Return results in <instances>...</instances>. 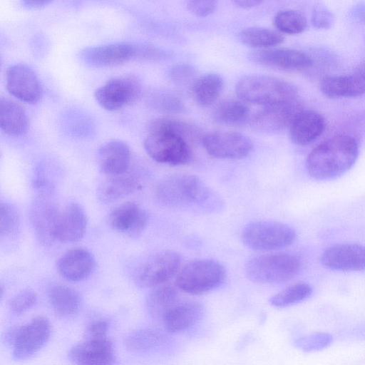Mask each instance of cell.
<instances>
[{
  "instance_id": "1",
  "label": "cell",
  "mask_w": 365,
  "mask_h": 365,
  "mask_svg": "<svg viewBox=\"0 0 365 365\" xmlns=\"http://www.w3.org/2000/svg\"><path fill=\"white\" fill-rule=\"evenodd\" d=\"M157 199L173 208L214 210L220 201L214 192L197 176L175 174L162 180L156 187Z\"/></svg>"
},
{
  "instance_id": "2",
  "label": "cell",
  "mask_w": 365,
  "mask_h": 365,
  "mask_svg": "<svg viewBox=\"0 0 365 365\" xmlns=\"http://www.w3.org/2000/svg\"><path fill=\"white\" fill-rule=\"evenodd\" d=\"M359 155V145L351 136L338 135L324 140L309 154L306 168L319 180L336 178L347 172Z\"/></svg>"
},
{
  "instance_id": "3",
  "label": "cell",
  "mask_w": 365,
  "mask_h": 365,
  "mask_svg": "<svg viewBox=\"0 0 365 365\" xmlns=\"http://www.w3.org/2000/svg\"><path fill=\"white\" fill-rule=\"evenodd\" d=\"M171 55L170 51L153 45L120 42L85 48L80 51L79 58L89 66L106 68L133 61H158Z\"/></svg>"
},
{
  "instance_id": "4",
  "label": "cell",
  "mask_w": 365,
  "mask_h": 365,
  "mask_svg": "<svg viewBox=\"0 0 365 365\" xmlns=\"http://www.w3.org/2000/svg\"><path fill=\"white\" fill-rule=\"evenodd\" d=\"M235 90L242 101L262 106L298 98L294 85L268 75L245 76L239 80Z\"/></svg>"
},
{
  "instance_id": "5",
  "label": "cell",
  "mask_w": 365,
  "mask_h": 365,
  "mask_svg": "<svg viewBox=\"0 0 365 365\" xmlns=\"http://www.w3.org/2000/svg\"><path fill=\"white\" fill-rule=\"evenodd\" d=\"M144 148L153 160L163 164L185 165L192 158L190 143L163 126L157 119L150 125Z\"/></svg>"
},
{
  "instance_id": "6",
  "label": "cell",
  "mask_w": 365,
  "mask_h": 365,
  "mask_svg": "<svg viewBox=\"0 0 365 365\" xmlns=\"http://www.w3.org/2000/svg\"><path fill=\"white\" fill-rule=\"evenodd\" d=\"M226 278L222 264L210 259H198L182 266L175 277L179 290L192 295H199L220 287Z\"/></svg>"
},
{
  "instance_id": "7",
  "label": "cell",
  "mask_w": 365,
  "mask_h": 365,
  "mask_svg": "<svg viewBox=\"0 0 365 365\" xmlns=\"http://www.w3.org/2000/svg\"><path fill=\"white\" fill-rule=\"evenodd\" d=\"M301 262L295 255L287 253L262 255L250 259L245 272L252 282L276 284L289 281L299 272Z\"/></svg>"
},
{
  "instance_id": "8",
  "label": "cell",
  "mask_w": 365,
  "mask_h": 365,
  "mask_svg": "<svg viewBox=\"0 0 365 365\" xmlns=\"http://www.w3.org/2000/svg\"><path fill=\"white\" fill-rule=\"evenodd\" d=\"M242 239L250 249L258 252L276 250L292 245L296 239L294 230L275 221H257L247 225Z\"/></svg>"
},
{
  "instance_id": "9",
  "label": "cell",
  "mask_w": 365,
  "mask_h": 365,
  "mask_svg": "<svg viewBox=\"0 0 365 365\" xmlns=\"http://www.w3.org/2000/svg\"><path fill=\"white\" fill-rule=\"evenodd\" d=\"M181 268L180 255L173 250L158 252L145 260L135 274L136 284L143 288H155L168 283Z\"/></svg>"
},
{
  "instance_id": "10",
  "label": "cell",
  "mask_w": 365,
  "mask_h": 365,
  "mask_svg": "<svg viewBox=\"0 0 365 365\" xmlns=\"http://www.w3.org/2000/svg\"><path fill=\"white\" fill-rule=\"evenodd\" d=\"M61 210L51 192H41L31 204L29 218L37 240L43 245L56 240V230Z\"/></svg>"
},
{
  "instance_id": "11",
  "label": "cell",
  "mask_w": 365,
  "mask_h": 365,
  "mask_svg": "<svg viewBox=\"0 0 365 365\" xmlns=\"http://www.w3.org/2000/svg\"><path fill=\"white\" fill-rule=\"evenodd\" d=\"M51 333V323L43 316L36 317L29 322L19 327L11 346L13 359L24 361L33 356L46 344Z\"/></svg>"
},
{
  "instance_id": "12",
  "label": "cell",
  "mask_w": 365,
  "mask_h": 365,
  "mask_svg": "<svg viewBox=\"0 0 365 365\" xmlns=\"http://www.w3.org/2000/svg\"><path fill=\"white\" fill-rule=\"evenodd\" d=\"M202 142L207 154L218 159H241L252 151L251 139L235 131H216L202 136Z\"/></svg>"
},
{
  "instance_id": "13",
  "label": "cell",
  "mask_w": 365,
  "mask_h": 365,
  "mask_svg": "<svg viewBox=\"0 0 365 365\" xmlns=\"http://www.w3.org/2000/svg\"><path fill=\"white\" fill-rule=\"evenodd\" d=\"M140 91L137 79L126 76L110 79L96 89L94 96L102 108L115 111L135 101Z\"/></svg>"
},
{
  "instance_id": "14",
  "label": "cell",
  "mask_w": 365,
  "mask_h": 365,
  "mask_svg": "<svg viewBox=\"0 0 365 365\" xmlns=\"http://www.w3.org/2000/svg\"><path fill=\"white\" fill-rule=\"evenodd\" d=\"M303 110L299 98L263 106L252 118V125L257 130L275 133L289 128Z\"/></svg>"
},
{
  "instance_id": "15",
  "label": "cell",
  "mask_w": 365,
  "mask_h": 365,
  "mask_svg": "<svg viewBox=\"0 0 365 365\" xmlns=\"http://www.w3.org/2000/svg\"><path fill=\"white\" fill-rule=\"evenodd\" d=\"M73 365H115L117 356L113 343L108 337L84 339L68 352Z\"/></svg>"
},
{
  "instance_id": "16",
  "label": "cell",
  "mask_w": 365,
  "mask_h": 365,
  "mask_svg": "<svg viewBox=\"0 0 365 365\" xmlns=\"http://www.w3.org/2000/svg\"><path fill=\"white\" fill-rule=\"evenodd\" d=\"M6 83L9 92L23 102L34 103L42 96V87L38 76L25 64L9 66L6 73Z\"/></svg>"
},
{
  "instance_id": "17",
  "label": "cell",
  "mask_w": 365,
  "mask_h": 365,
  "mask_svg": "<svg viewBox=\"0 0 365 365\" xmlns=\"http://www.w3.org/2000/svg\"><path fill=\"white\" fill-rule=\"evenodd\" d=\"M250 58L261 66L284 71L304 70L313 63L308 54L289 48L262 49L252 53Z\"/></svg>"
},
{
  "instance_id": "18",
  "label": "cell",
  "mask_w": 365,
  "mask_h": 365,
  "mask_svg": "<svg viewBox=\"0 0 365 365\" xmlns=\"http://www.w3.org/2000/svg\"><path fill=\"white\" fill-rule=\"evenodd\" d=\"M127 350L135 354H165L173 349V339L165 332L152 328L138 329L127 334L123 339Z\"/></svg>"
},
{
  "instance_id": "19",
  "label": "cell",
  "mask_w": 365,
  "mask_h": 365,
  "mask_svg": "<svg viewBox=\"0 0 365 365\" xmlns=\"http://www.w3.org/2000/svg\"><path fill=\"white\" fill-rule=\"evenodd\" d=\"M321 262L324 267L334 270H365V247L349 243L332 245L324 251Z\"/></svg>"
},
{
  "instance_id": "20",
  "label": "cell",
  "mask_w": 365,
  "mask_h": 365,
  "mask_svg": "<svg viewBox=\"0 0 365 365\" xmlns=\"http://www.w3.org/2000/svg\"><path fill=\"white\" fill-rule=\"evenodd\" d=\"M205 314V308L201 302L181 299L165 314L162 322L168 333H180L199 323Z\"/></svg>"
},
{
  "instance_id": "21",
  "label": "cell",
  "mask_w": 365,
  "mask_h": 365,
  "mask_svg": "<svg viewBox=\"0 0 365 365\" xmlns=\"http://www.w3.org/2000/svg\"><path fill=\"white\" fill-rule=\"evenodd\" d=\"M148 222L146 211L133 202H126L118 205L108 217V222L113 230L128 235H136L141 232Z\"/></svg>"
},
{
  "instance_id": "22",
  "label": "cell",
  "mask_w": 365,
  "mask_h": 365,
  "mask_svg": "<svg viewBox=\"0 0 365 365\" xmlns=\"http://www.w3.org/2000/svg\"><path fill=\"white\" fill-rule=\"evenodd\" d=\"M88 220L83 207L71 202L61 210L56 230V240L72 243L80 240L87 228Z\"/></svg>"
},
{
  "instance_id": "23",
  "label": "cell",
  "mask_w": 365,
  "mask_h": 365,
  "mask_svg": "<svg viewBox=\"0 0 365 365\" xmlns=\"http://www.w3.org/2000/svg\"><path fill=\"white\" fill-rule=\"evenodd\" d=\"M96 261L92 254L83 248L66 251L57 262L59 274L70 282L86 279L94 270Z\"/></svg>"
},
{
  "instance_id": "24",
  "label": "cell",
  "mask_w": 365,
  "mask_h": 365,
  "mask_svg": "<svg viewBox=\"0 0 365 365\" xmlns=\"http://www.w3.org/2000/svg\"><path fill=\"white\" fill-rule=\"evenodd\" d=\"M98 163L101 170L109 177L124 174L130 163V148L122 140H110L99 148Z\"/></svg>"
},
{
  "instance_id": "25",
  "label": "cell",
  "mask_w": 365,
  "mask_h": 365,
  "mask_svg": "<svg viewBox=\"0 0 365 365\" xmlns=\"http://www.w3.org/2000/svg\"><path fill=\"white\" fill-rule=\"evenodd\" d=\"M325 120L319 113L302 110L289 126V136L293 143L304 146L319 137L325 129Z\"/></svg>"
},
{
  "instance_id": "26",
  "label": "cell",
  "mask_w": 365,
  "mask_h": 365,
  "mask_svg": "<svg viewBox=\"0 0 365 365\" xmlns=\"http://www.w3.org/2000/svg\"><path fill=\"white\" fill-rule=\"evenodd\" d=\"M47 296L54 314L58 318H71L81 308V296L76 290L66 285L52 284L48 289Z\"/></svg>"
},
{
  "instance_id": "27",
  "label": "cell",
  "mask_w": 365,
  "mask_h": 365,
  "mask_svg": "<svg viewBox=\"0 0 365 365\" xmlns=\"http://www.w3.org/2000/svg\"><path fill=\"white\" fill-rule=\"evenodd\" d=\"M321 92L330 98L356 97L365 93V81L354 73L349 76H330L322 79Z\"/></svg>"
},
{
  "instance_id": "28",
  "label": "cell",
  "mask_w": 365,
  "mask_h": 365,
  "mask_svg": "<svg viewBox=\"0 0 365 365\" xmlns=\"http://www.w3.org/2000/svg\"><path fill=\"white\" fill-rule=\"evenodd\" d=\"M180 300L178 288L168 282L153 288L150 292L145 301L146 309L153 319L162 321Z\"/></svg>"
},
{
  "instance_id": "29",
  "label": "cell",
  "mask_w": 365,
  "mask_h": 365,
  "mask_svg": "<svg viewBox=\"0 0 365 365\" xmlns=\"http://www.w3.org/2000/svg\"><path fill=\"white\" fill-rule=\"evenodd\" d=\"M140 185L136 177L126 173L110 176L99 185L96 192L97 197L101 202L110 203L130 195Z\"/></svg>"
},
{
  "instance_id": "30",
  "label": "cell",
  "mask_w": 365,
  "mask_h": 365,
  "mask_svg": "<svg viewBox=\"0 0 365 365\" xmlns=\"http://www.w3.org/2000/svg\"><path fill=\"white\" fill-rule=\"evenodd\" d=\"M0 125L1 130L10 136L24 134L29 128V120L24 108L9 98H1Z\"/></svg>"
},
{
  "instance_id": "31",
  "label": "cell",
  "mask_w": 365,
  "mask_h": 365,
  "mask_svg": "<svg viewBox=\"0 0 365 365\" xmlns=\"http://www.w3.org/2000/svg\"><path fill=\"white\" fill-rule=\"evenodd\" d=\"M224 87L223 78L217 73L198 76L190 87L193 100L200 106L207 107L215 103Z\"/></svg>"
},
{
  "instance_id": "32",
  "label": "cell",
  "mask_w": 365,
  "mask_h": 365,
  "mask_svg": "<svg viewBox=\"0 0 365 365\" xmlns=\"http://www.w3.org/2000/svg\"><path fill=\"white\" fill-rule=\"evenodd\" d=\"M250 110L242 100H226L221 102L214 111L216 122L229 126L245 124L250 118Z\"/></svg>"
},
{
  "instance_id": "33",
  "label": "cell",
  "mask_w": 365,
  "mask_h": 365,
  "mask_svg": "<svg viewBox=\"0 0 365 365\" xmlns=\"http://www.w3.org/2000/svg\"><path fill=\"white\" fill-rule=\"evenodd\" d=\"M241 41L253 48H268L280 44L284 41L281 33L262 27H248L240 34Z\"/></svg>"
},
{
  "instance_id": "34",
  "label": "cell",
  "mask_w": 365,
  "mask_h": 365,
  "mask_svg": "<svg viewBox=\"0 0 365 365\" xmlns=\"http://www.w3.org/2000/svg\"><path fill=\"white\" fill-rule=\"evenodd\" d=\"M312 294V288L307 283H297L290 285L269 299L272 306L284 308L294 305L308 299Z\"/></svg>"
},
{
  "instance_id": "35",
  "label": "cell",
  "mask_w": 365,
  "mask_h": 365,
  "mask_svg": "<svg viewBox=\"0 0 365 365\" xmlns=\"http://www.w3.org/2000/svg\"><path fill=\"white\" fill-rule=\"evenodd\" d=\"M274 24L279 33L297 34L303 32L307 26V19L300 12L294 10H282L276 14Z\"/></svg>"
},
{
  "instance_id": "36",
  "label": "cell",
  "mask_w": 365,
  "mask_h": 365,
  "mask_svg": "<svg viewBox=\"0 0 365 365\" xmlns=\"http://www.w3.org/2000/svg\"><path fill=\"white\" fill-rule=\"evenodd\" d=\"M332 341L333 336L330 334L322 331L297 338L294 345L302 351L312 352L328 347Z\"/></svg>"
},
{
  "instance_id": "37",
  "label": "cell",
  "mask_w": 365,
  "mask_h": 365,
  "mask_svg": "<svg viewBox=\"0 0 365 365\" xmlns=\"http://www.w3.org/2000/svg\"><path fill=\"white\" fill-rule=\"evenodd\" d=\"M20 219L16 208L6 202L0 205V232L1 237H11L16 233Z\"/></svg>"
},
{
  "instance_id": "38",
  "label": "cell",
  "mask_w": 365,
  "mask_h": 365,
  "mask_svg": "<svg viewBox=\"0 0 365 365\" xmlns=\"http://www.w3.org/2000/svg\"><path fill=\"white\" fill-rule=\"evenodd\" d=\"M151 103L157 109L167 113H180L184 105L180 98L170 92H158L151 96Z\"/></svg>"
},
{
  "instance_id": "39",
  "label": "cell",
  "mask_w": 365,
  "mask_h": 365,
  "mask_svg": "<svg viewBox=\"0 0 365 365\" xmlns=\"http://www.w3.org/2000/svg\"><path fill=\"white\" fill-rule=\"evenodd\" d=\"M37 302L36 294L30 289L21 291L14 295L9 302L10 312L21 315L31 309Z\"/></svg>"
},
{
  "instance_id": "40",
  "label": "cell",
  "mask_w": 365,
  "mask_h": 365,
  "mask_svg": "<svg viewBox=\"0 0 365 365\" xmlns=\"http://www.w3.org/2000/svg\"><path fill=\"white\" fill-rule=\"evenodd\" d=\"M170 76L173 83L178 86H189L190 87L198 77L196 69L190 64L180 63L172 67Z\"/></svg>"
},
{
  "instance_id": "41",
  "label": "cell",
  "mask_w": 365,
  "mask_h": 365,
  "mask_svg": "<svg viewBox=\"0 0 365 365\" xmlns=\"http://www.w3.org/2000/svg\"><path fill=\"white\" fill-rule=\"evenodd\" d=\"M110 321L103 317L97 318L91 321L83 331V339H102L108 337L110 329Z\"/></svg>"
},
{
  "instance_id": "42",
  "label": "cell",
  "mask_w": 365,
  "mask_h": 365,
  "mask_svg": "<svg viewBox=\"0 0 365 365\" xmlns=\"http://www.w3.org/2000/svg\"><path fill=\"white\" fill-rule=\"evenodd\" d=\"M217 6L216 1H189L187 2L188 10L198 16H207L212 14Z\"/></svg>"
},
{
  "instance_id": "43",
  "label": "cell",
  "mask_w": 365,
  "mask_h": 365,
  "mask_svg": "<svg viewBox=\"0 0 365 365\" xmlns=\"http://www.w3.org/2000/svg\"><path fill=\"white\" fill-rule=\"evenodd\" d=\"M333 22V16L329 11L319 6L315 8L312 14V23L317 28H329Z\"/></svg>"
},
{
  "instance_id": "44",
  "label": "cell",
  "mask_w": 365,
  "mask_h": 365,
  "mask_svg": "<svg viewBox=\"0 0 365 365\" xmlns=\"http://www.w3.org/2000/svg\"><path fill=\"white\" fill-rule=\"evenodd\" d=\"M19 327H12L6 329L4 335V341L12 346L16 339V334L18 331Z\"/></svg>"
},
{
  "instance_id": "45",
  "label": "cell",
  "mask_w": 365,
  "mask_h": 365,
  "mask_svg": "<svg viewBox=\"0 0 365 365\" xmlns=\"http://www.w3.org/2000/svg\"><path fill=\"white\" fill-rule=\"evenodd\" d=\"M235 5L242 9H250L260 5L262 1L258 0H235L233 1Z\"/></svg>"
},
{
  "instance_id": "46",
  "label": "cell",
  "mask_w": 365,
  "mask_h": 365,
  "mask_svg": "<svg viewBox=\"0 0 365 365\" xmlns=\"http://www.w3.org/2000/svg\"><path fill=\"white\" fill-rule=\"evenodd\" d=\"M354 73L365 81V61L358 65Z\"/></svg>"
},
{
  "instance_id": "47",
  "label": "cell",
  "mask_w": 365,
  "mask_h": 365,
  "mask_svg": "<svg viewBox=\"0 0 365 365\" xmlns=\"http://www.w3.org/2000/svg\"><path fill=\"white\" fill-rule=\"evenodd\" d=\"M24 4H26L27 6L30 7H39L41 6H43L45 4H47L49 3V1H24Z\"/></svg>"
}]
</instances>
